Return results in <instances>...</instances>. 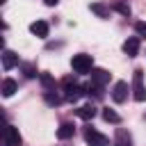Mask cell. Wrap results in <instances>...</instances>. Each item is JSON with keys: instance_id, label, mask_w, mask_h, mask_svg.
<instances>
[{"instance_id": "obj_11", "label": "cell", "mask_w": 146, "mask_h": 146, "mask_svg": "<svg viewBox=\"0 0 146 146\" xmlns=\"http://www.w3.org/2000/svg\"><path fill=\"white\" fill-rule=\"evenodd\" d=\"M91 82H96V84H105V82H110V73L105 71V68H94L91 71Z\"/></svg>"}, {"instance_id": "obj_21", "label": "cell", "mask_w": 146, "mask_h": 146, "mask_svg": "<svg viewBox=\"0 0 146 146\" xmlns=\"http://www.w3.org/2000/svg\"><path fill=\"white\" fill-rule=\"evenodd\" d=\"M23 73H25V78H36L39 75V71H36L34 64H23Z\"/></svg>"}, {"instance_id": "obj_8", "label": "cell", "mask_w": 146, "mask_h": 146, "mask_svg": "<svg viewBox=\"0 0 146 146\" xmlns=\"http://www.w3.org/2000/svg\"><path fill=\"white\" fill-rule=\"evenodd\" d=\"M123 52H125L128 57H135V55L139 52V36H128V39L123 41Z\"/></svg>"}, {"instance_id": "obj_19", "label": "cell", "mask_w": 146, "mask_h": 146, "mask_svg": "<svg viewBox=\"0 0 146 146\" xmlns=\"http://www.w3.org/2000/svg\"><path fill=\"white\" fill-rule=\"evenodd\" d=\"M41 82H43L46 91H55V80H52L48 73H41Z\"/></svg>"}, {"instance_id": "obj_1", "label": "cell", "mask_w": 146, "mask_h": 146, "mask_svg": "<svg viewBox=\"0 0 146 146\" xmlns=\"http://www.w3.org/2000/svg\"><path fill=\"white\" fill-rule=\"evenodd\" d=\"M62 87H64V98H66L68 103H75V100H80V98L87 94V91H84L87 87H80L73 75H66V78L62 80Z\"/></svg>"}, {"instance_id": "obj_9", "label": "cell", "mask_w": 146, "mask_h": 146, "mask_svg": "<svg viewBox=\"0 0 146 146\" xmlns=\"http://www.w3.org/2000/svg\"><path fill=\"white\" fill-rule=\"evenodd\" d=\"M14 66H18V55L11 52V50H5L2 52V68L5 71H11Z\"/></svg>"}, {"instance_id": "obj_23", "label": "cell", "mask_w": 146, "mask_h": 146, "mask_svg": "<svg viewBox=\"0 0 146 146\" xmlns=\"http://www.w3.org/2000/svg\"><path fill=\"white\" fill-rule=\"evenodd\" d=\"M43 2H46V5H48V7H55V5H57V2H59V0H43Z\"/></svg>"}, {"instance_id": "obj_4", "label": "cell", "mask_w": 146, "mask_h": 146, "mask_svg": "<svg viewBox=\"0 0 146 146\" xmlns=\"http://www.w3.org/2000/svg\"><path fill=\"white\" fill-rule=\"evenodd\" d=\"M84 141L89 146H107L110 144V139L105 135H100L98 130H94V128H84Z\"/></svg>"}, {"instance_id": "obj_7", "label": "cell", "mask_w": 146, "mask_h": 146, "mask_svg": "<svg viewBox=\"0 0 146 146\" xmlns=\"http://www.w3.org/2000/svg\"><path fill=\"white\" fill-rule=\"evenodd\" d=\"M30 32L34 36H39V39H46L48 32H50V27H48L46 21H34V23H30Z\"/></svg>"}, {"instance_id": "obj_20", "label": "cell", "mask_w": 146, "mask_h": 146, "mask_svg": "<svg viewBox=\"0 0 146 146\" xmlns=\"http://www.w3.org/2000/svg\"><path fill=\"white\" fill-rule=\"evenodd\" d=\"M43 98H46V103H48V105H59V103H62V98H59L55 91H46V94H43Z\"/></svg>"}, {"instance_id": "obj_13", "label": "cell", "mask_w": 146, "mask_h": 146, "mask_svg": "<svg viewBox=\"0 0 146 146\" xmlns=\"http://www.w3.org/2000/svg\"><path fill=\"white\" fill-rule=\"evenodd\" d=\"M114 146H132V139H130L128 130H123V128H119V130H116V137H114Z\"/></svg>"}, {"instance_id": "obj_15", "label": "cell", "mask_w": 146, "mask_h": 146, "mask_svg": "<svg viewBox=\"0 0 146 146\" xmlns=\"http://www.w3.org/2000/svg\"><path fill=\"white\" fill-rule=\"evenodd\" d=\"M89 9H91L96 16H100V18H107V16H110V7L100 5V2H91V5H89Z\"/></svg>"}, {"instance_id": "obj_2", "label": "cell", "mask_w": 146, "mask_h": 146, "mask_svg": "<svg viewBox=\"0 0 146 146\" xmlns=\"http://www.w3.org/2000/svg\"><path fill=\"white\" fill-rule=\"evenodd\" d=\"M71 66H73L75 73H91L94 71V57L91 55H84V52L73 55L71 57Z\"/></svg>"}, {"instance_id": "obj_6", "label": "cell", "mask_w": 146, "mask_h": 146, "mask_svg": "<svg viewBox=\"0 0 146 146\" xmlns=\"http://www.w3.org/2000/svg\"><path fill=\"white\" fill-rule=\"evenodd\" d=\"M128 82H123V80H119L116 84H114V89H112V98H114V103H125V98H128Z\"/></svg>"}, {"instance_id": "obj_18", "label": "cell", "mask_w": 146, "mask_h": 146, "mask_svg": "<svg viewBox=\"0 0 146 146\" xmlns=\"http://www.w3.org/2000/svg\"><path fill=\"white\" fill-rule=\"evenodd\" d=\"M87 94L94 96V98H103V87L96 84V82H91V84H87Z\"/></svg>"}, {"instance_id": "obj_22", "label": "cell", "mask_w": 146, "mask_h": 146, "mask_svg": "<svg viewBox=\"0 0 146 146\" xmlns=\"http://www.w3.org/2000/svg\"><path fill=\"white\" fill-rule=\"evenodd\" d=\"M135 32H137V36H146V21L135 23Z\"/></svg>"}, {"instance_id": "obj_10", "label": "cell", "mask_w": 146, "mask_h": 146, "mask_svg": "<svg viewBox=\"0 0 146 146\" xmlns=\"http://www.w3.org/2000/svg\"><path fill=\"white\" fill-rule=\"evenodd\" d=\"M73 132H75V125H73L71 121H64V123L57 128V137H59V139H71Z\"/></svg>"}, {"instance_id": "obj_17", "label": "cell", "mask_w": 146, "mask_h": 146, "mask_svg": "<svg viewBox=\"0 0 146 146\" xmlns=\"http://www.w3.org/2000/svg\"><path fill=\"white\" fill-rule=\"evenodd\" d=\"M103 119H105L107 123H121V116H119L114 110H110V107H105V110H103Z\"/></svg>"}, {"instance_id": "obj_12", "label": "cell", "mask_w": 146, "mask_h": 146, "mask_svg": "<svg viewBox=\"0 0 146 146\" xmlns=\"http://www.w3.org/2000/svg\"><path fill=\"white\" fill-rule=\"evenodd\" d=\"M75 114H78L82 121H91V119L96 116V107H94V105H82V107L75 110Z\"/></svg>"}, {"instance_id": "obj_3", "label": "cell", "mask_w": 146, "mask_h": 146, "mask_svg": "<svg viewBox=\"0 0 146 146\" xmlns=\"http://www.w3.org/2000/svg\"><path fill=\"white\" fill-rule=\"evenodd\" d=\"M132 98L137 103H144L146 100V87H144V71L137 68L132 73Z\"/></svg>"}, {"instance_id": "obj_5", "label": "cell", "mask_w": 146, "mask_h": 146, "mask_svg": "<svg viewBox=\"0 0 146 146\" xmlns=\"http://www.w3.org/2000/svg\"><path fill=\"white\" fill-rule=\"evenodd\" d=\"M2 144L5 146H21V132L14 125H7L2 130Z\"/></svg>"}, {"instance_id": "obj_14", "label": "cell", "mask_w": 146, "mask_h": 146, "mask_svg": "<svg viewBox=\"0 0 146 146\" xmlns=\"http://www.w3.org/2000/svg\"><path fill=\"white\" fill-rule=\"evenodd\" d=\"M16 89H18L16 80H11V78H5V80H2V96H5V98L14 96V94H16Z\"/></svg>"}, {"instance_id": "obj_16", "label": "cell", "mask_w": 146, "mask_h": 146, "mask_svg": "<svg viewBox=\"0 0 146 146\" xmlns=\"http://www.w3.org/2000/svg\"><path fill=\"white\" fill-rule=\"evenodd\" d=\"M112 9L119 11L121 16H130V5L123 2V0H114V2H112Z\"/></svg>"}]
</instances>
